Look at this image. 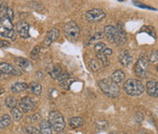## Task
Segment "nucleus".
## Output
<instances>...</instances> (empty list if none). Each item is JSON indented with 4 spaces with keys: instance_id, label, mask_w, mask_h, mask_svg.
<instances>
[{
    "instance_id": "dca6fc26",
    "label": "nucleus",
    "mask_w": 158,
    "mask_h": 134,
    "mask_svg": "<svg viewBox=\"0 0 158 134\" xmlns=\"http://www.w3.org/2000/svg\"><path fill=\"white\" fill-rule=\"evenodd\" d=\"M28 85L26 82H16L11 86V89L15 93H19L27 89Z\"/></svg>"
},
{
    "instance_id": "473e14b6",
    "label": "nucleus",
    "mask_w": 158,
    "mask_h": 134,
    "mask_svg": "<svg viewBox=\"0 0 158 134\" xmlns=\"http://www.w3.org/2000/svg\"><path fill=\"white\" fill-rule=\"evenodd\" d=\"M149 61L151 63H156L158 61V56H157V50H155L152 52V55L149 59Z\"/></svg>"
},
{
    "instance_id": "f704fd0d",
    "label": "nucleus",
    "mask_w": 158,
    "mask_h": 134,
    "mask_svg": "<svg viewBox=\"0 0 158 134\" xmlns=\"http://www.w3.org/2000/svg\"><path fill=\"white\" fill-rule=\"evenodd\" d=\"M68 79H69V75L68 73H61V74H60V76L59 77V79H58L57 80H59V81L62 82V81L67 80Z\"/></svg>"
},
{
    "instance_id": "f257e3e1",
    "label": "nucleus",
    "mask_w": 158,
    "mask_h": 134,
    "mask_svg": "<svg viewBox=\"0 0 158 134\" xmlns=\"http://www.w3.org/2000/svg\"><path fill=\"white\" fill-rule=\"evenodd\" d=\"M104 36L110 42L118 46H123L127 41L126 32L122 22L117 23V26H106L104 27Z\"/></svg>"
},
{
    "instance_id": "5701e85b",
    "label": "nucleus",
    "mask_w": 158,
    "mask_h": 134,
    "mask_svg": "<svg viewBox=\"0 0 158 134\" xmlns=\"http://www.w3.org/2000/svg\"><path fill=\"white\" fill-rule=\"evenodd\" d=\"M11 114H12V117H13L14 120H16V121H19L23 116L22 112L19 109H18V108L12 109L11 110Z\"/></svg>"
},
{
    "instance_id": "79ce46f5",
    "label": "nucleus",
    "mask_w": 158,
    "mask_h": 134,
    "mask_svg": "<svg viewBox=\"0 0 158 134\" xmlns=\"http://www.w3.org/2000/svg\"><path fill=\"white\" fill-rule=\"evenodd\" d=\"M0 110H1V106H0Z\"/></svg>"
},
{
    "instance_id": "c85d7f7f",
    "label": "nucleus",
    "mask_w": 158,
    "mask_h": 134,
    "mask_svg": "<svg viewBox=\"0 0 158 134\" xmlns=\"http://www.w3.org/2000/svg\"><path fill=\"white\" fill-rule=\"evenodd\" d=\"M97 58L99 59V60L101 61V63H102V66H109L110 65V61H109V59H107V57L106 56H104V55H102V54H97Z\"/></svg>"
},
{
    "instance_id": "58836bf2",
    "label": "nucleus",
    "mask_w": 158,
    "mask_h": 134,
    "mask_svg": "<svg viewBox=\"0 0 158 134\" xmlns=\"http://www.w3.org/2000/svg\"><path fill=\"white\" fill-rule=\"evenodd\" d=\"M143 115L141 114V113H139V112H137L135 115V120L137 122H141L142 120H143Z\"/></svg>"
},
{
    "instance_id": "37998d69",
    "label": "nucleus",
    "mask_w": 158,
    "mask_h": 134,
    "mask_svg": "<svg viewBox=\"0 0 158 134\" xmlns=\"http://www.w3.org/2000/svg\"><path fill=\"white\" fill-rule=\"evenodd\" d=\"M124 134H127V133H124Z\"/></svg>"
},
{
    "instance_id": "72a5a7b5",
    "label": "nucleus",
    "mask_w": 158,
    "mask_h": 134,
    "mask_svg": "<svg viewBox=\"0 0 158 134\" xmlns=\"http://www.w3.org/2000/svg\"><path fill=\"white\" fill-rule=\"evenodd\" d=\"M27 132L31 134H41L40 132L37 128H35V127H28V128H27Z\"/></svg>"
},
{
    "instance_id": "ea45409f",
    "label": "nucleus",
    "mask_w": 158,
    "mask_h": 134,
    "mask_svg": "<svg viewBox=\"0 0 158 134\" xmlns=\"http://www.w3.org/2000/svg\"><path fill=\"white\" fill-rule=\"evenodd\" d=\"M109 134H119L117 132H111V133H109Z\"/></svg>"
},
{
    "instance_id": "0eeeda50",
    "label": "nucleus",
    "mask_w": 158,
    "mask_h": 134,
    "mask_svg": "<svg viewBox=\"0 0 158 134\" xmlns=\"http://www.w3.org/2000/svg\"><path fill=\"white\" fill-rule=\"evenodd\" d=\"M105 13L99 8H94L86 12L85 14V18L87 21L91 23H96L102 21L105 18Z\"/></svg>"
},
{
    "instance_id": "9d476101",
    "label": "nucleus",
    "mask_w": 158,
    "mask_h": 134,
    "mask_svg": "<svg viewBox=\"0 0 158 134\" xmlns=\"http://www.w3.org/2000/svg\"><path fill=\"white\" fill-rule=\"evenodd\" d=\"M133 59H134V58L132 57V55L130 54V52L128 50H123L120 53L119 60L123 66H124V67L129 66L133 62Z\"/></svg>"
},
{
    "instance_id": "bb28decb",
    "label": "nucleus",
    "mask_w": 158,
    "mask_h": 134,
    "mask_svg": "<svg viewBox=\"0 0 158 134\" xmlns=\"http://www.w3.org/2000/svg\"><path fill=\"white\" fill-rule=\"evenodd\" d=\"M106 47H107V46H106L105 43L99 42V43H97V44L94 46V50H95V52L97 54H102L106 49Z\"/></svg>"
},
{
    "instance_id": "1a4fd4ad",
    "label": "nucleus",
    "mask_w": 158,
    "mask_h": 134,
    "mask_svg": "<svg viewBox=\"0 0 158 134\" xmlns=\"http://www.w3.org/2000/svg\"><path fill=\"white\" fill-rule=\"evenodd\" d=\"M17 33L22 38V39H28L30 37L29 35V25L25 21L18 23L17 25Z\"/></svg>"
},
{
    "instance_id": "b1692460",
    "label": "nucleus",
    "mask_w": 158,
    "mask_h": 134,
    "mask_svg": "<svg viewBox=\"0 0 158 134\" xmlns=\"http://www.w3.org/2000/svg\"><path fill=\"white\" fill-rule=\"evenodd\" d=\"M61 73H62V69H61V67H60V66H55V67H53L52 71L50 72V76L52 77V79H58Z\"/></svg>"
},
{
    "instance_id": "e433bc0d",
    "label": "nucleus",
    "mask_w": 158,
    "mask_h": 134,
    "mask_svg": "<svg viewBox=\"0 0 158 134\" xmlns=\"http://www.w3.org/2000/svg\"><path fill=\"white\" fill-rule=\"evenodd\" d=\"M102 54L104 55V56H106V57H108V56H111V55L113 54V50H112L110 47H106V49H105Z\"/></svg>"
},
{
    "instance_id": "c756f323",
    "label": "nucleus",
    "mask_w": 158,
    "mask_h": 134,
    "mask_svg": "<svg viewBox=\"0 0 158 134\" xmlns=\"http://www.w3.org/2000/svg\"><path fill=\"white\" fill-rule=\"evenodd\" d=\"M40 47L36 46V47L32 49V51L30 52V58H31L32 59H37L38 57H39V55H40Z\"/></svg>"
},
{
    "instance_id": "412c9836",
    "label": "nucleus",
    "mask_w": 158,
    "mask_h": 134,
    "mask_svg": "<svg viewBox=\"0 0 158 134\" xmlns=\"http://www.w3.org/2000/svg\"><path fill=\"white\" fill-rule=\"evenodd\" d=\"M5 103H6V106L7 108H10L11 110L14 109V108H17V104H18V100L16 98L10 96V97H7L6 99H5Z\"/></svg>"
},
{
    "instance_id": "39448f33",
    "label": "nucleus",
    "mask_w": 158,
    "mask_h": 134,
    "mask_svg": "<svg viewBox=\"0 0 158 134\" xmlns=\"http://www.w3.org/2000/svg\"><path fill=\"white\" fill-rule=\"evenodd\" d=\"M148 62H149L148 57L143 56V55L138 59V61L136 62L135 66V72L138 77L143 78V79L147 77L148 68H149Z\"/></svg>"
},
{
    "instance_id": "aec40b11",
    "label": "nucleus",
    "mask_w": 158,
    "mask_h": 134,
    "mask_svg": "<svg viewBox=\"0 0 158 134\" xmlns=\"http://www.w3.org/2000/svg\"><path fill=\"white\" fill-rule=\"evenodd\" d=\"M10 123H11V117L9 115L6 114L0 117V129L8 127Z\"/></svg>"
},
{
    "instance_id": "2eb2a0df",
    "label": "nucleus",
    "mask_w": 158,
    "mask_h": 134,
    "mask_svg": "<svg viewBox=\"0 0 158 134\" xmlns=\"http://www.w3.org/2000/svg\"><path fill=\"white\" fill-rule=\"evenodd\" d=\"M40 129L41 134H52V127L49 124L48 120H41L40 123Z\"/></svg>"
},
{
    "instance_id": "cd10ccee",
    "label": "nucleus",
    "mask_w": 158,
    "mask_h": 134,
    "mask_svg": "<svg viewBox=\"0 0 158 134\" xmlns=\"http://www.w3.org/2000/svg\"><path fill=\"white\" fill-rule=\"evenodd\" d=\"M108 126H109V123L106 120H99L96 123V129L98 131H105L107 130Z\"/></svg>"
},
{
    "instance_id": "a19ab883",
    "label": "nucleus",
    "mask_w": 158,
    "mask_h": 134,
    "mask_svg": "<svg viewBox=\"0 0 158 134\" xmlns=\"http://www.w3.org/2000/svg\"><path fill=\"white\" fill-rule=\"evenodd\" d=\"M1 76H2V73H1V72H0V77H1Z\"/></svg>"
},
{
    "instance_id": "7ed1b4c3",
    "label": "nucleus",
    "mask_w": 158,
    "mask_h": 134,
    "mask_svg": "<svg viewBox=\"0 0 158 134\" xmlns=\"http://www.w3.org/2000/svg\"><path fill=\"white\" fill-rule=\"evenodd\" d=\"M123 89L124 91L129 95V96H140L143 93L144 91V87L143 83L137 79H128L124 85H123Z\"/></svg>"
},
{
    "instance_id": "9b49d317",
    "label": "nucleus",
    "mask_w": 158,
    "mask_h": 134,
    "mask_svg": "<svg viewBox=\"0 0 158 134\" xmlns=\"http://www.w3.org/2000/svg\"><path fill=\"white\" fill-rule=\"evenodd\" d=\"M60 34V30H59L58 28H55V27H54V28L50 29V30L47 33V36H46V44L49 45L50 43L56 41V40L59 39Z\"/></svg>"
},
{
    "instance_id": "393cba45",
    "label": "nucleus",
    "mask_w": 158,
    "mask_h": 134,
    "mask_svg": "<svg viewBox=\"0 0 158 134\" xmlns=\"http://www.w3.org/2000/svg\"><path fill=\"white\" fill-rule=\"evenodd\" d=\"M146 32V33H148L149 35H151L153 38H156V30H155V28L153 27V26H143V27H142V29L140 30V32Z\"/></svg>"
},
{
    "instance_id": "4be33fe9",
    "label": "nucleus",
    "mask_w": 158,
    "mask_h": 134,
    "mask_svg": "<svg viewBox=\"0 0 158 134\" xmlns=\"http://www.w3.org/2000/svg\"><path fill=\"white\" fill-rule=\"evenodd\" d=\"M12 69H13L12 65H10L8 63H6V62L0 63V72L2 74H11Z\"/></svg>"
},
{
    "instance_id": "4468645a",
    "label": "nucleus",
    "mask_w": 158,
    "mask_h": 134,
    "mask_svg": "<svg viewBox=\"0 0 158 134\" xmlns=\"http://www.w3.org/2000/svg\"><path fill=\"white\" fill-rule=\"evenodd\" d=\"M0 36L9 39L11 40H16L17 33L15 29H6V28H0Z\"/></svg>"
},
{
    "instance_id": "ddd939ff",
    "label": "nucleus",
    "mask_w": 158,
    "mask_h": 134,
    "mask_svg": "<svg viewBox=\"0 0 158 134\" xmlns=\"http://www.w3.org/2000/svg\"><path fill=\"white\" fill-rule=\"evenodd\" d=\"M124 79H125V73L123 70H115L111 75V80L117 85L123 82Z\"/></svg>"
},
{
    "instance_id": "6ab92c4d",
    "label": "nucleus",
    "mask_w": 158,
    "mask_h": 134,
    "mask_svg": "<svg viewBox=\"0 0 158 134\" xmlns=\"http://www.w3.org/2000/svg\"><path fill=\"white\" fill-rule=\"evenodd\" d=\"M29 89L31 90V92L34 95H36V96H40L41 94V91H42L41 85L40 83H38V82H32V83H30Z\"/></svg>"
},
{
    "instance_id": "f8f14e48",
    "label": "nucleus",
    "mask_w": 158,
    "mask_h": 134,
    "mask_svg": "<svg viewBox=\"0 0 158 134\" xmlns=\"http://www.w3.org/2000/svg\"><path fill=\"white\" fill-rule=\"evenodd\" d=\"M146 91L152 97L158 96V85L156 80H150L146 84Z\"/></svg>"
},
{
    "instance_id": "7c9ffc66",
    "label": "nucleus",
    "mask_w": 158,
    "mask_h": 134,
    "mask_svg": "<svg viewBox=\"0 0 158 134\" xmlns=\"http://www.w3.org/2000/svg\"><path fill=\"white\" fill-rule=\"evenodd\" d=\"M102 38H103V35H102V33H100V32L95 33V34L90 39V40H89V45L92 44V43H94V42H96V41L102 39Z\"/></svg>"
},
{
    "instance_id": "2f4dec72",
    "label": "nucleus",
    "mask_w": 158,
    "mask_h": 134,
    "mask_svg": "<svg viewBox=\"0 0 158 134\" xmlns=\"http://www.w3.org/2000/svg\"><path fill=\"white\" fill-rule=\"evenodd\" d=\"M73 81H74V79H68L67 80L60 82V87L63 88L64 89H69L70 85H71V83H72Z\"/></svg>"
},
{
    "instance_id": "c9c22d12",
    "label": "nucleus",
    "mask_w": 158,
    "mask_h": 134,
    "mask_svg": "<svg viewBox=\"0 0 158 134\" xmlns=\"http://www.w3.org/2000/svg\"><path fill=\"white\" fill-rule=\"evenodd\" d=\"M21 69H19V67H13V69H12V71H11V74L13 75V76H20L21 75Z\"/></svg>"
},
{
    "instance_id": "4c0bfd02",
    "label": "nucleus",
    "mask_w": 158,
    "mask_h": 134,
    "mask_svg": "<svg viewBox=\"0 0 158 134\" xmlns=\"http://www.w3.org/2000/svg\"><path fill=\"white\" fill-rule=\"evenodd\" d=\"M9 46H10V43L8 41L0 39V47H8Z\"/></svg>"
},
{
    "instance_id": "423d86ee",
    "label": "nucleus",
    "mask_w": 158,
    "mask_h": 134,
    "mask_svg": "<svg viewBox=\"0 0 158 134\" xmlns=\"http://www.w3.org/2000/svg\"><path fill=\"white\" fill-rule=\"evenodd\" d=\"M63 29L65 36L71 41L77 40L78 38L80 37V27L75 21H69L64 26Z\"/></svg>"
},
{
    "instance_id": "a878e982",
    "label": "nucleus",
    "mask_w": 158,
    "mask_h": 134,
    "mask_svg": "<svg viewBox=\"0 0 158 134\" xmlns=\"http://www.w3.org/2000/svg\"><path fill=\"white\" fill-rule=\"evenodd\" d=\"M101 61L96 60V59H91L90 61V67L93 71H98L101 69V67H102V63H100Z\"/></svg>"
},
{
    "instance_id": "6e6552de",
    "label": "nucleus",
    "mask_w": 158,
    "mask_h": 134,
    "mask_svg": "<svg viewBox=\"0 0 158 134\" xmlns=\"http://www.w3.org/2000/svg\"><path fill=\"white\" fill-rule=\"evenodd\" d=\"M19 106L23 112H30L36 108L35 102L29 97H23L19 102Z\"/></svg>"
},
{
    "instance_id": "a211bd4d",
    "label": "nucleus",
    "mask_w": 158,
    "mask_h": 134,
    "mask_svg": "<svg viewBox=\"0 0 158 134\" xmlns=\"http://www.w3.org/2000/svg\"><path fill=\"white\" fill-rule=\"evenodd\" d=\"M14 61H15V63H16L17 66L21 67L22 69L23 68L26 69V68H27V67H29V62H28V60H27V59H25V58L18 57V58H16V59H14Z\"/></svg>"
},
{
    "instance_id": "f03ea898",
    "label": "nucleus",
    "mask_w": 158,
    "mask_h": 134,
    "mask_svg": "<svg viewBox=\"0 0 158 134\" xmlns=\"http://www.w3.org/2000/svg\"><path fill=\"white\" fill-rule=\"evenodd\" d=\"M99 87L102 91L110 98H117L120 95V88L111 80V79H103L99 81Z\"/></svg>"
},
{
    "instance_id": "20e7f679",
    "label": "nucleus",
    "mask_w": 158,
    "mask_h": 134,
    "mask_svg": "<svg viewBox=\"0 0 158 134\" xmlns=\"http://www.w3.org/2000/svg\"><path fill=\"white\" fill-rule=\"evenodd\" d=\"M48 122L56 132H61L65 128L63 115L60 112H51L48 115Z\"/></svg>"
},
{
    "instance_id": "f3484780",
    "label": "nucleus",
    "mask_w": 158,
    "mask_h": 134,
    "mask_svg": "<svg viewBox=\"0 0 158 134\" xmlns=\"http://www.w3.org/2000/svg\"><path fill=\"white\" fill-rule=\"evenodd\" d=\"M83 125V120L81 117H74L69 120V126L73 129L80 128Z\"/></svg>"
}]
</instances>
